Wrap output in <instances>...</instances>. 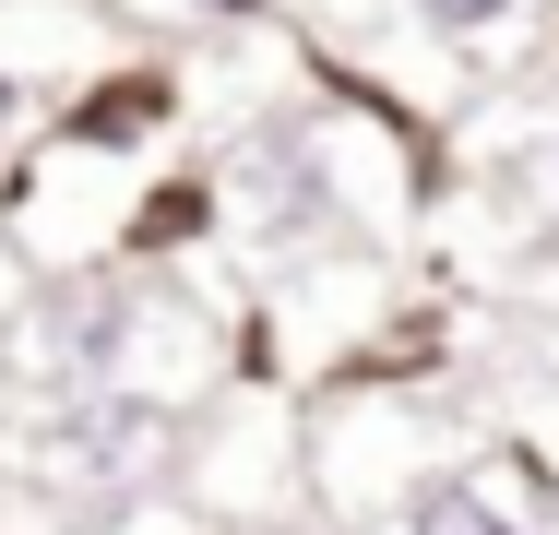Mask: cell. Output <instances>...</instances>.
Masks as SVG:
<instances>
[{"label":"cell","mask_w":559,"mask_h":535,"mask_svg":"<svg viewBox=\"0 0 559 535\" xmlns=\"http://www.w3.org/2000/svg\"><path fill=\"white\" fill-rule=\"evenodd\" d=\"M167 119V72H119V84H96V96L60 119V143H96V155H119V143H143Z\"/></svg>","instance_id":"obj_1"},{"label":"cell","mask_w":559,"mask_h":535,"mask_svg":"<svg viewBox=\"0 0 559 535\" xmlns=\"http://www.w3.org/2000/svg\"><path fill=\"white\" fill-rule=\"evenodd\" d=\"M155 405H143V393H96V405H84V417L60 428V452H72V464H96V476H119V464H143V452H155Z\"/></svg>","instance_id":"obj_2"},{"label":"cell","mask_w":559,"mask_h":535,"mask_svg":"<svg viewBox=\"0 0 559 535\" xmlns=\"http://www.w3.org/2000/svg\"><path fill=\"white\" fill-rule=\"evenodd\" d=\"M405 535H524L488 488H464V476H441V488H417V512H405Z\"/></svg>","instance_id":"obj_3"},{"label":"cell","mask_w":559,"mask_h":535,"mask_svg":"<svg viewBox=\"0 0 559 535\" xmlns=\"http://www.w3.org/2000/svg\"><path fill=\"white\" fill-rule=\"evenodd\" d=\"M203 226H215V191H203V179H167L155 203L131 214V250H191Z\"/></svg>","instance_id":"obj_4"},{"label":"cell","mask_w":559,"mask_h":535,"mask_svg":"<svg viewBox=\"0 0 559 535\" xmlns=\"http://www.w3.org/2000/svg\"><path fill=\"white\" fill-rule=\"evenodd\" d=\"M119 345H131V310H119V298H84L72 321H48V357H60V369H108Z\"/></svg>","instance_id":"obj_5"},{"label":"cell","mask_w":559,"mask_h":535,"mask_svg":"<svg viewBox=\"0 0 559 535\" xmlns=\"http://www.w3.org/2000/svg\"><path fill=\"white\" fill-rule=\"evenodd\" d=\"M417 24H429V36H500L512 0H417Z\"/></svg>","instance_id":"obj_6"},{"label":"cell","mask_w":559,"mask_h":535,"mask_svg":"<svg viewBox=\"0 0 559 535\" xmlns=\"http://www.w3.org/2000/svg\"><path fill=\"white\" fill-rule=\"evenodd\" d=\"M203 12H215V24H238V12H262V0H203Z\"/></svg>","instance_id":"obj_7"},{"label":"cell","mask_w":559,"mask_h":535,"mask_svg":"<svg viewBox=\"0 0 559 535\" xmlns=\"http://www.w3.org/2000/svg\"><path fill=\"white\" fill-rule=\"evenodd\" d=\"M12 107H24V96H12V72H0V131H12Z\"/></svg>","instance_id":"obj_8"}]
</instances>
